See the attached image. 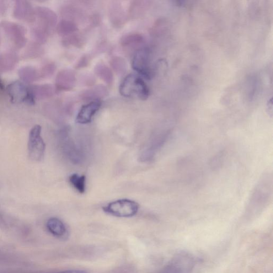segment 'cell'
<instances>
[{"instance_id":"obj_11","label":"cell","mask_w":273,"mask_h":273,"mask_svg":"<svg viewBox=\"0 0 273 273\" xmlns=\"http://www.w3.org/2000/svg\"><path fill=\"white\" fill-rule=\"evenodd\" d=\"M8 92L14 103L26 102L29 95V89L19 81L10 84L8 88Z\"/></svg>"},{"instance_id":"obj_17","label":"cell","mask_w":273,"mask_h":273,"mask_svg":"<svg viewBox=\"0 0 273 273\" xmlns=\"http://www.w3.org/2000/svg\"><path fill=\"white\" fill-rule=\"evenodd\" d=\"M110 14L111 22L114 26L116 27L121 26L125 22V13L120 4L113 3L110 10Z\"/></svg>"},{"instance_id":"obj_19","label":"cell","mask_w":273,"mask_h":273,"mask_svg":"<svg viewBox=\"0 0 273 273\" xmlns=\"http://www.w3.org/2000/svg\"><path fill=\"white\" fill-rule=\"evenodd\" d=\"M78 30V26L73 21L64 19L58 24L57 28V33L62 36L73 34Z\"/></svg>"},{"instance_id":"obj_28","label":"cell","mask_w":273,"mask_h":273,"mask_svg":"<svg viewBox=\"0 0 273 273\" xmlns=\"http://www.w3.org/2000/svg\"><path fill=\"white\" fill-rule=\"evenodd\" d=\"M5 9L4 2L0 1V14L3 13Z\"/></svg>"},{"instance_id":"obj_29","label":"cell","mask_w":273,"mask_h":273,"mask_svg":"<svg viewBox=\"0 0 273 273\" xmlns=\"http://www.w3.org/2000/svg\"><path fill=\"white\" fill-rule=\"evenodd\" d=\"M4 89V85L1 81V79H0V90H3Z\"/></svg>"},{"instance_id":"obj_26","label":"cell","mask_w":273,"mask_h":273,"mask_svg":"<svg viewBox=\"0 0 273 273\" xmlns=\"http://www.w3.org/2000/svg\"><path fill=\"white\" fill-rule=\"evenodd\" d=\"M88 61V58L87 57H83L78 64V67L81 68L87 66Z\"/></svg>"},{"instance_id":"obj_25","label":"cell","mask_w":273,"mask_h":273,"mask_svg":"<svg viewBox=\"0 0 273 273\" xmlns=\"http://www.w3.org/2000/svg\"><path fill=\"white\" fill-rule=\"evenodd\" d=\"M40 50L38 46L36 45L29 47L28 50L25 52V56L29 58H35L40 54Z\"/></svg>"},{"instance_id":"obj_7","label":"cell","mask_w":273,"mask_h":273,"mask_svg":"<svg viewBox=\"0 0 273 273\" xmlns=\"http://www.w3.org/2000/svg\"><path fill=\"white\" fill-rule=\"evenodd\" d=\"M35 11L36 17L39 19L38 26L50 33L57 22V16L55 13L45 7H37Z\"/></svg>"},{"instance_id":"obj_9","label":"cell","mask_w":273,"mask_h":273,"mask_svg":"<svg viewBox=\"0 0 273 273\" xmlns=\"http://www.w3.org/2000/svg\"><path fill=\"white\" fill-rule=\"evenodd\" d=\"M77 81L76 74L71 69H65L59 72L56 79V87L60 91L72 90Z\"/></svg>"},{"instance_id":"obj_21","label":"cell","mask_w":273,"mask_h":273,"mask_svg":"<svg viewBox=\"0 0 273 273\" xmlns=\"http://www.w3.org/2000/svg\"><path fill=\"white\" fill-rule=\"evenodd\" d=\"M95 72L96 75L106 84L111 85L113 83V74L108 66L103 64H99L96 66Z\"/></svg>"},{"instance_id":"obj_3","label":"cell","mask_w":273,"mask_h":273,"mask_svg":"<svg viewBox=\"0 0 273 273\" xmlns=\"http://www.w3.org/2000/svg\"><path fill=\"white\" fill-rule=\"evenodd\" d=\"M139 208L138 203L129 199H121L111 202L103 208V211L113 216L129 218L136 215Z\"/></svg>"},{"instance_id":"obj_23","label":"cell","mask_w":273,"mask_h":273,"mask_svg":"<svg viewBox=\"0 0 273 273\" xmlns=\"http://www.w3.org/2000/svg\"><path fill=\"white\" fill-rule=\"evenodd\" d=\"M110 64L111 67L117 74L123 75L127 71V63L124 58L115 57L112 59Z\"/></svg>"},{"instance_id":"obj_15","label":"cell","mask_w":273,"mask_h":273,"mask_svg":"<svg viewBox=\"0 0 273 273\" xmlns=\"http://www.w3.org/2000/svg\"><path fill=\"white\" fill-rule=\"evenodd\" d=\"M29 90L35 100L49 98L55 94L54 88L50 84L36 85Z\"/></svg>"},{"instance_id":"obj_16","label":"cell","mask_w":273,"mask_h":273,"mask_svg":"<svg viewBox=\"0 0 273 273\" xmlns=\"http://www.w3.org/2000/svg\"><path fill=\"white\" fill-rule=\"evenodd\" d=\"M18 76L22 81L28 83L36 81L40 77V72L32 66L20 68L18 71Z\"/></svg>"},{"instance_id":"obj_27","label":"cell","mask_w":273,"mask_h":273,"mask_svg":"<svg viewBox=\"0 0 273 273\" xmlns=\"http://www.w3.org/2000/svg\"><path fill=\"white\" fill-rule=\"evenodd\" d=\"M87 273L83 271L80 270H68L57 273Z\"/></svg>"},{"instance_id":"obj_24","label":"cell","mask_w":273,"mask_h":273,"mask_svg":"<svg viewBox=\"0 0 273 273\" xmlns=\"http://www.w3.org/2000/svg\"><path fill=\"white\" fill-rule=\"evenodd\" d=\"M56 66L53 64H48L43 66L40 72V77L47 78L52 76L56 71Z\"/></svg>"},{"instance_id":"obj_14","label":"cell","mask_w":273,"mask_h":273,"mask_svg":"<svg viewBox=\"0 0 273 273\" xmlns=\"http://www.w3.org/2000/svg\"><path fill=\"white\" fill-rule=\"evenodd\" d=\"M108 95V90L103 85L96 86L85 90L81 95V97L84 100H100Z\"/></svg>"},{"instance_id":"obj_5","label":"cell","mask_w":273,"mask_h":273,"mask_svg":"<svg viewBox=\"0 0 273 273\" xmlns=\"http://www.w3.org/2000/svg\"><path fill=\"white\" fill-rule=\"evenodd\" d=\"M0 25L16 47L20 49L25 46L26 30L23 26L9 21H3Z\"/></svg>"},{"instance_id":"obj_12","label":"cell","mask_w":273,"mask_h":273,"mask_svg":"<svg viewBox=\"0 0 273 273\" xmlns=\"http://www.w3.org/2000/svg\"><path fill=\"white\" fill-rule=\"evenodd\" d=\"M47 228L53 236L59 239L66 238L67 231L66 227L60 220L57 218H51L47 221Z\"/></svg>"},{"instance_id":"obj_20","label":"cell","mask_w":273,"mask_h":273,"mask_svg":"<svg viewBox=\"0 0 273 273\" xmlns=\"http://www.w3.org/2000/svg\"><path fill=\"white\" fill-rule=\"evenodd\" d=\"M144 40L142 35L138 33H131L123 36L120 44L123 47L134 48L141 45Z\"/></svg>"},{"instance_id":"obj_22","label":"cell","mask_w":273,"mask_h":273,"mask_svg":"<svg viewBox=\"0 0 273 273\" xmlns=\"http://www.w3.org/2000/svg\"><path fill=\"white\" fill-rule=\"evenodd\" d=\"M85 181L86 177L85 176H79L77 174H73L69 177L71 184L81 194H83L85 191Z\"/></svg>"},{"instance_id":"obj_1","label":"cell","mask_w":273,"mask_h":273,"mask_svg":"<svg viewBox=\"0 0 273 273\" xmlns=\"http://www.w3.org/2000/svg\"><path fill=\"white\" fill-rule=\"evenodd\" d=\"M120 93L127 98H136L143 100L148 98L149 94L147 85L143 79L135 74H129L120 86Z\"/></svg>"},{"instance_id":"obj_10","label":"cell","mask_w":273,"mask_h":273,"mask_svg":"<svg viewBox=\"0 0 273 273\" xmlns=\"http://www.w3.org/2000/svg\"><path fill=\"white\" fill-rule=\"evenodd\" d=\"M101 105L100 100H95L83 106L77 115L76 122L81 125L89 124L92 122L93 116L100 109Z\"/></svg>"},{"instance_id":"obj_4","label":"cell","mask_w":273,"mask_h":273,"mask_svg":"<svg viewBox=\"0 0 273 273\" xmlns=\"http://www.w3.org/2000/svg\"><path fill=\"white\" fill-rule=\"evenodd\" d=\"M42 128L35 125L31 130L29 138L28 151L30 159L39 162L44 159L46 144L41 137Z\"/></svg>"},{"instance_id":"obj_8","label":"cell","mask_w":273,"mask_h":273,"mask_svg":"<svg viewBox=\"0 0 273 273\" xmlns=\"http://www.w3.org/2000/svg\"><path fill=\"white\" fill-rule=\"evenodd\" d=\"M13 13L16 18L27 22H32L36 17L35 9L31 3L23 0L15 2Z\"/></svg>"},{"instance_id":"obj_6","label":"cell","mask_w":273,"mask_h":273,"mask_svg":"<svg viewBox=\"0 0 273 273\" xmlns=\"http://www.w3.org/2000/svg\"><path fill=\"white\" fill-rule=\"evenodd\" d=\"M132 68L143 76L150 79L152 72L150 67L149 51L147 48H142L137 51L132 63Z\"/></svg>"},{"instance_id":"obj_13","label":"cell","mask_w":273,"mask_h":273,"mask_svg":"<svg viewBox=\"0 0 273 273\" xmlns=\"http://www.w3.org/2000/svg\"><path fill=\"white\" fill-rule=\"evenodd\" d=\"M18 61V55L15 52H4L0 55V72L4 73L12 71Z\"/></svg>"},{"instance_id":"obj_18","label":"cell","mask_w":273,"mask_h":273,"mask_svg":"<svg viewBox=\"0 0 273 273\" xmlns=\"http://www.w3.org/2000/svg\"><path fill=\"white\" fill-rule=\"evenodd\" d=\"M149 6V1H134L130 5L129 9V17L132 19L141 17L145 13Z\"/></svg>"},{"instance_id":"obj_2","label":"cell","mask_w":273,"mask_h":273,"mask_svg":"<svg viewBox=\"0 0 273 273\" xmlns=\"http://www.w3.org/2000/svg\"><path fill=\"white\" fill-rule=\"evenodd\" d=\"M196 265L194 257L181 252L176 255L162 269L155 273H193Z\"/></svg>"}]
</instances>
